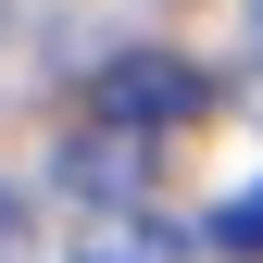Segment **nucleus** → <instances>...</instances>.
Returning <instances> with one entry per match:
<instances>
[{
	"label": "nucleus",
	"mask_w": 263,
	"mask_h": 263,
	"mask_svg": "<svg viewBox=\"0 0 263 263\" xmlns=\"http://www.w3.org/2000/svg\"><path fill=\"white\" fill-rule=\"evenodd\" d=\"M201 101H213V88L188 76L176 50H151V63H113V76H101V125H125V138H151V125H188Z\"/></svg>",
	"instance_id": "obj_1"
},
{
	"label": "nucleus",
	"mask_w": 263,
	"mask_h": 263,
	"mask_svg": "<svg viewBox=\"0 0 263 263\" xmlns=\"http://www.w3.org/2000/svg\"><path fill=\"white\" fill-rule=\"evenodd\" d=\"M76 263H176V238H163L138 201H88V226H76Z\"/></svg>",
	"instance_id": "obj_2"
},
{
	"label": "nucleus",
	"mask_w": 263,
	"mask_h": 263,
	"mask_svg": "<svg viewBox=\"0 0 263 263\" xmlns=\"http://www.w3.org/2000/svg\"><path fill=\"white\" fill-rule=\"evenodd\" d=\"M213 251H238V263H263V188H238V201L213 213Z\"/></svg>",
	"instance_id": "obj_3"
},
{
	"label": "nucleus",
	"mask_w": 263,
	"mask_h": 263,
	"mask_svg": "<svg viewBox=\"0 0 263 263\" xmlns=\"http://www.w3.org/2000/svg\"><path fill=\"white\" fill-rule=\"evenodd\" d=\"M0 263H38V213H25L13 188H0Z\"/></svg>",
	"instance_id": "obj_4"
},
{
	"label": "nucleus",
	"mask_w": 263,
	"mask_h": 263,
	"mask_svg": "<svg viewBox=\"0 0 263 263\" xmlns=\"http://www.w3.org/2000/svg\"><path fill=\"white\" fill-rule=\"evenodd\" d=\"M251 63H263V0H251Z\"/></svg>",
	"instance_id": "obj_5"
}]
</instances>
